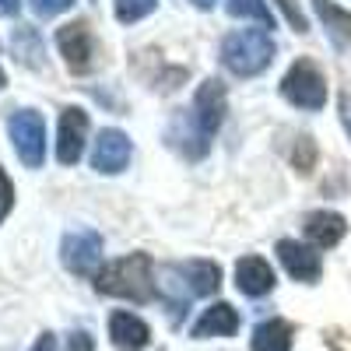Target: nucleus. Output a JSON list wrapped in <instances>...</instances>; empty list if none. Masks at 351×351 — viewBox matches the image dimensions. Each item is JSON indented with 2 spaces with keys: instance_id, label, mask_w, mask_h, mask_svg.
Returning a JSON list of instances; mask_svg holds the SVG:
<instances>
[{
  "instance_id": "obj_22",
  "label": "nucleus",
  "mask_w": 351,
  "mask_h": 351,
  "mask_svg": "<svg viewBox=\"0 0 351 351\" xmlns=\"http://www.w3.org/2000/svg\"><path fill=\"white\" fill-rule=\"evenodd\" d=\"M278 8L285 11L288 25L295 28V32H309V21H306V14H302V8L295 4V0H278Z\"/></svg>"
},
{
  "instance_id": "obj_5",
  "label": "nucleus",
  "mask_w": 351,
  "mask_h": 351,
  "mask_svg": "<svg viewBox=\"0 0 351 351\" xmlns=\"http://www.w3.org/2000/svg\"><path fill=\"white\" fill-rule=\"evenodd\" d=\"M8 137L25 169H43L46 162V120L36 109H14L8 116Z\"/></svg>"
},
{
  "instance_id": "obj_2",
  "label": "nucleus",
  "mask_w": 351,
  "mask_h": 351,
  "mask_svg": "<svg viewBox=\"0 0 351 351\" xmlns=\"http://www.w3.org/2000/svg\"><path fill=\"white\" fill-rule=\"evenodd\" d=\"M158 291L165 295V302L172 306V313H186L190 299H204L215 295L221 288V267L215 260H186V263H165L158 271Z\"/></svg>"
},
{
  "instance_id": "obj_25",
  "label": "nucleus",
  "mask_w": 351,
  "mask_h": 351,
  "mask_svg": "<svg viewBox=\"0 0 351 351\" xmlns=\"http://www.w3.org/2000/svg\"><path fill=\"white\" fill-rule=\"evenodd\" d=\"M67 351H95L92 334H88V330H74V334L67 337Z\"/></svg>"
},
{
  "instance_id": "obj_13",
  "label": "nucleus",
  "mask_w": 351,
  "mask_h": 351,
  "mask_svg": "<svg viewBox=\"0 0 351 351\" xmlns=\"http://www.w3.org/2000/svg\"><path fill=\"white\" fill-rule=\"evenodd\" d=\"M274 267L263 256H243L236 263V288L250 299H263L274 291Z\"/></svg>"
},
{
  "instance_id": "obj_16",
  "label": "nucleus",
  "mask_w": 351,
  "mask_h": 351,
  "mask_svg": "<svg viewBox=\"0 0 351 351\" xmlns=\"http://www.w3.org/2000/svg\"><path fill=\"white\" fill-rule=\"evenodd\" d=\"M239 330V313L228 302H215L200 313V319L193 324V337H232Z\"/></svg>"
},
{
  "instance_id": "obj_8",
  "label": "nucleus",
  "mask_w": 351,
  "mask_h": 351,
  "mask_svg": "<svg viewBox=\"0 0 351 351\" xmlns=\"http://www.w3.org/2000/svg\"><path fill=\"white\" fill-rule=\"evenodd\" d=\"M225 112H228V92H225V84L218 77L200 81L197 95H193V106H190V116H193L197 130L204 137H215L218 127L225 123Z\"/></svg>"
},
{
  "instance_id": "obj_27",
  "label": "nucleus",
  "mask_w": 351,
  "mask_h": 351,
  "mask_svg": "<svg viewBox=\"0 0 351 351\" xmlns=\"http://www.w3.org/2000/svg\"><path fill=\"white\" fill-rule=\"evenodd\" d=\"M28 351H56V337H53L49 330H43V334L36 337V344L28 348Z\"/></svg>"
},
{
  "instance_id": "obj_15",
  "label": "nucleus",
  "mask_w": 351,
  "mask_h": 351,
  "mask_svg": "<svg viewBox=\"0 0 351 351\" xmlns=\"http://www.w3.org/2000/svg\"><path fill=\"white\" fill-rule=\"evenodd\" d=\"M302 232H306V239H309L316 250H330V246H337V243L344 239L348 221H344V215H337V211H313V215L306 218Z\"/></svg>"
},
{
  "instance_id": "obj_1",
  "label": "nucleus",
  "mask_w": 351,
  "mask_h": 351,
  "mask_svg": "<svg viewBox=\"0 0 351 351\" xmlns=\"http://www.w3.org/2000/svg\"><path fill=\"white\" fill-rule=\"evenodd\" d=\"M95 291L112 299H127V302H152L155 299V263L148 253H127L120 260L106 263L95 274Z\"/></svg>"
},
{
  "instance_id": "obj_30",
  "label": "nucleus",
  "mask_w": 351,
  "mask_h": 351,
  "mask_svg": "<svg viewBox=\"0 0 351 351\" xmlns=\"http://www.w3.org/2000/svg\"><path fill=\"white\" fill-rule=\"evenodd\" d=\"M4 88H8V74H4V71H0V92H4Z\"/></svg>"
},
{
  "instance_id": "obj_10",
  "label": "nucleus",
  "mask_w": 351,
  "mask_h": 351,
  "mask_svg": "<svg viewBox=\"0 0 351 351\" xmlns=\"http://www.w3.org/2000/svg\"><path fill=\"white\" fill-rule=\"evenodd\" d=\"M88 141V112L81 106H67L60 112V130H56V162L77 165Z\"/></svg>"
},
{
  "instance_id": "obj_9",
  "label": "nucleus",
  "mask_w": 351,
  "mask_h": 351,
  "mask_svg": "<svg viewBox=\"0 0 351 351\" xmlns=\"http://www.w3.org/2000/svg\"><path fill=\"white\" fill-rule=\"evenodd\" d=\"M130 155H134V144L123 130L116 127H106L99 130L95 137V148H92V169L102 172V176H120L127 165H130Z\"/></svg>"
},
{
  "instance_id": "obj_3",
  "label": "nucleus",
  "mask_w": 351,
  "mask_h": 351,
  "mask_svg": "<svg viewBox=\"0 0 351 351\" xmlns=\"http://www.w3.org/2000/svg\"><path fill=\"white\" fill-rule=\"evenodd\" d=\"M274 39L267 28H239L221 39V67L236 77H256L274 64Z\"/></svg>"
},
{
  "instance_id": "obj_24",
  "label": "nucleus",
  "mask_w": 351,
  "mask_h": 351,
  "mask_svg": "<svg viewBox=\"0 0 351 351\" xmlns=\"http://www.w3.org/2000/svg\"><path fill=\"white\" fill-rule=\"evenodd\" d=\"M14 208V183L8 180V172L0 169V221H4Z\"/></svg>"
},
{
  "instance_id": "obj_17",
  "label": "nucleus",
  "mask_w": 351,
  "mask_h": 351,
  "mask_svg": "<svg viewBox=\"0 0 351 351\" xmlns=\"http://www.w3.org/2000/svg\"><path fill=\"white\" fill-rule=\"evenodd\" d=\"M291 330L288 319H263V324L253 330V351H291Z\"/></svg>"
},
{
  "instance_id": "obj_29",
  "label": "nucleus",
  "mask_w": 351,
  "mask_h": 351,
  "mask_svg": "<svg viewBox=\"0 0 351 351\" xmlns=\"http://www.w3.org/2000/svg\"><path fill=\"white\" fill-rule=\"evenodd\" d=\"M193 4H197L200 11H208V8H215V4H218V0H193Z\"/></svg>"
},
{
  "instance_id": "obj_6",
  "label": "nucleus",
  "mask_w": 351,
  "mask_h": 351,
  "mask_svg": "<svg viewBox=\"0 0 351 351\" xmlns=\"http://www.w3.org/2000/svg\"><path fill=\"white\" fill-rule=\"evenodd\" d=\"M60 263L77 278H95L102 267V236L92 228H74L60 239Z\"/></svg>"
},
{
  "instance_id": "obj_20",
  "label": "nucleus",
  "mask_w": 351,
  "mask_h": 351,
  "mask_svg": "<svg viewBox=\"0 0 351 351\" xmlns=\"http://www.w3.org/2000/svg\"><path fill=\"white\" fill-rule=\"evenodd\" d=\"M158 0H116V21L120 25H134L141 18H148L155 11Z\"/></svg>"
},
{
  "instance_id": "obj_18",
  "label": "nucleus",
  "mask_w": 351,
  "mask_h": 351,
  "mask_svg": "<svg viewBox=\"0 0 351 351\" xmlns=\"http://www.w3.org/2000/svg\"><path fill=\"white\" fill-rule=\"evenodd\" d=\"M313 11L319 14V21H324V28H330V32L344 43H351V11L337 8L334 0H313Z\"/></svg>"
},
{
  "instance_id": "obj_28",
  "label": "nucleus",
  "mask_w": 351,
  "mask_h": 351,
  "mask_svg": "<svg viewBox=\"0 0 351 351\" xmlns=\"http://www.w3.org/2000/svg\"><path fill=\"white\" fill-rule=\"evenodd\" d=\"M21 11V0H0V18H14Z\"/></svg>"
},
{
  "instance_id": "obj_4",
  "label": "nucleus",
  "mask_w": 351,
  "mask_h": 351,
  "mask_svg": "<svg viewBox=\"0 0 351 351\" xmlns=\"http://www.w3.org/2000/svg\"><path fill=\"white\" fill-rule=\"evenodd\" d=\"M281 99L295 109H306V112H316L324 109L327 102V77L319 71L309 56H299L281 77Z\"/></svg>"
},
{
  "instance_id": "obj_26",
  "label": "nucleus",
  "mask_w": 351,
  "mask_h": 351,
  "mask_svg": "<svg viewBox=\"0 0 351 351\" xmlns=\"http://www.w3.org/2000/svg\"><path fill=\"white\" fill-rule=\"evenodd\" d=\"M337 109H341V123H344V130H348V137H351V95H348V92L341 95Z\"/></svg>"
},
{
  "instance_id": "obj_12",
  "label": "nucleus",
  "mask_w": 351,
  "mask_h": 351,
  "mask_svg": "<svg viewBox=\"0 0 351 351\" xmlns=\"http://www.w3.org/2000/svg\"><path fill=\"white\" fill-rule=\"evenodd\" d=\"M165 141L172 144L176 152H180L183 158H204L211 148V137H204L193 123V116L190 112H176L172 120H169V130H165Z\"/></svg>"
},
{
  "instance_id": "obj_14",
  "label": "nucleus",
  "mask_w": 351,
  "mask_h": 351,
  "mask_svg": "<svg viewBox=\"0 0 351 351\" xmlns=\"http://www.w3.org/2000/svg\"><path fill=\"white\" fill-rule=\"evenodd\" d=\"M109 341L120 351H141V348L152 344V327L144 324L141 316L120 309V313L109 316Z\"/></svg>"
},
{
  "instance_id": "obj_11",
  "label": "nucleus",
  "mask_w": 351,
  "mask_h": 351,
  "mask_svg": "<svg viewBox=\"0 0 351 351\" xmlns=\"http://www.w3.org/2000/svg\"><path fill=\"white\" fill-rule=\"evenodd\" d=\"M274 253L281 260V267L302 285H313L324 274V260H319L316 246H306V243H295V239H278Z\"/></svg>"
},
{
  "instance_id": "obj_7",
  "label": "nucleus",
  "mask_w": 351,
  "mask_h": 351,
  "mask_svg": "<svg viewBox=\"0 0 351 351\" xmlns=\"http://www.w3.org/2000/svg\"><path fill=\"white\" fill-rule=\"evenodd\" d=\"M56 49L71 74H88L95 67V36L88 21H67L56 28Z\"/></svg>"
},
{
  "instance_id": "obj_19",
  "label": "nucleus",
  "mask_w": 351,
  "mask_h": 351,
  "mask_svg": "<svg viewBox=\"0 0 351 351\" xmlns=\"http://www.w3.org/2000/svg\"><path fill=\"white\" fill-rule=\"evenodd\" d=\"M228 14L232 18H253L267 28V32L274 28V14L267 8V0H228Z\"/></svg>"
},
{
  "instance_id": "obj_21",
  "label": "nucleus",
  "mask_w": 351,
  "mask_h": 351,
  "mask_svg": "<svg viewBox=\"0 0 351 351\" xmlns=\"http://www.w3.org/2000/svg\"><path fill=\"white\" fill-rule=\"evenodd\" d=\"M313 158H316L313 137H299V141H295V152H291V162H295V169H299V172H309V169H313Z\"/></svg>"
},
{
  "instance_id": "obj_23",
  "label": "nucleus",
  "mask_w": 351,
  "mask_h": 351,
  "mask_svg": "<svg viewBox=\"0 0 351 351\" xmlns=\"http://www.w3.org/2000/svg\"><path fill=\"white\" fill-rule=\"evenodd\" d=\"M74 8V0H32V11L39 18H56V14H64Z\"/></svg>"
}]
</instances>
